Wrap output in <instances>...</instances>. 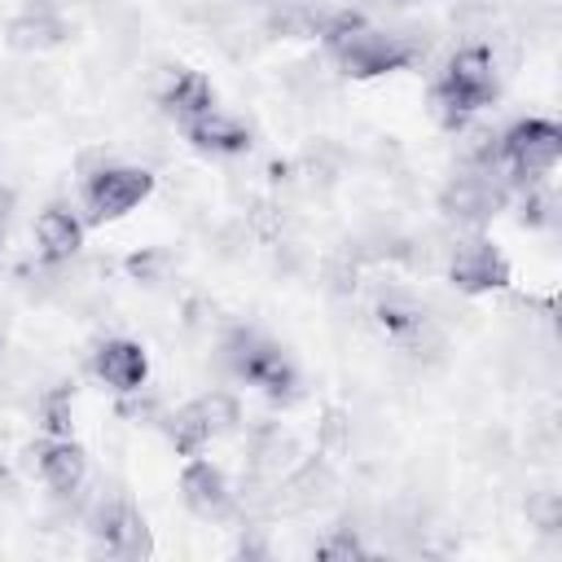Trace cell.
I'll list each match as a JSON object with an SVG mask.
<instances>
[{
  "label": "cell",
  "instance_id": "cell-1",
  "mask_svg": "<svg viewBox=\"0 0 562 562\" xmlns=\"http://www.w3.org/2000/svg\"><path fill=\"white\" fill-rule=\"evenodd\" d=\"M220 360H224L228 373H237L241 382H255V386H259L272 404H281V408L303 395V382H299L294 360H290L277 342H268L263 334H255V329H246V325H237V329L224 334Z\"/></svg>",
  "mask_w": 562,
  "mask_h": 562
},
{
  "label": "cell",
  "instance_id": "cell-2",
  "mask_svg": "<svg viewBox=\"0 0 562 562\" xmlns=\"http://www.w3.org/2000/svg\"><path fill=\"white\" fill-rule=\"evenodd\" d=\"M496 101V61H492V53L487 48H461L452 61H448V70H443V79L435 83V105H439V119L448 123V127H461L474 110H483V105H492Z\"/></svg>",
  "mask_w": 562,
  "mask_h": 562
},
{
  "label": "cell",
  "instance_id": "cell-3",
  "mask_svg": "<svg viewBox=\"0 0 562 562\" xmlns=\"http://www.w3.org/2000/svg\"><path fill=\"white\" fill-rule=\"evenodd\" d=\"M426 53V35L422 31H378V26H360L338 53H329L351 79H378L391 75L408 61H417Z\"/></svg>",
  "mask_w": 562,
  "mask_h": 562
},
{
  "label": "cell",
  "instance_id": "cell-4",
  "mask_svg": "<svg viewBox=\"0 0 562 562\" xmlns=\"http://www.w3.org/2000/svg\"><path fill=\"white\" fill-rule=\"evenodd\" d=\"M496 149H501V162L505 171L514 176V184H540L558 158H562V127L549 123V119H522L514 123L509 132L496 136Z\"/></svg>",
  "mask_w": 562,
  "mask_h": 562
},
{
  "label": "cell",
  "instance_id": "cell-5",
  "mask_svg": "<svg viewBox=\"0 0 562 562\" xmlns=\"http://www.w3.org/2000/svg\"><path fill=\"white\" fill-rule=\"evenodd\" d=\"M154 193V176L145 167H127V162H101L97 171H88L83 180V206L92 224L105 220H123L127 211H136L145 198Z\"/></svg>",
  "mask_w": 562,
  "mask_h": 562
},
{
  "label": "cell",
  "instance_id": "cell-6",
  "mask_svg": "<svg viewBox=\"0 0 562 562\" xmlns=\"http://www.w3.org/2000/svg\"><path fill=\"white\" fill-rule=\"evenodd\" d=\"M88 531L97 536V544L114 558H149V527L145 518L123 501V496H101L88 514Z\"/></svg>",
  "mask_w": 562,
  "mask_h": 562
},
{
  "label": "cell",
  "instance_id": "cell-7",
  "mask_svg": "<svg viewBox=\"0 0 562 562\" xmlns=\"http://www.w3.org/2000/svg\"><path fill=\"white\" fill-rule=\"evenodd\" d=\"M496 167H474L465 176H457L443 193H439V211L457 224H483L505 206V184L492 180Z\"/></svg>",
  "mask_w": 562,
  "mask_h": 562
},
{
  "label": "cell",
  "instance_id": "cell-8",
  "mask_svg": "<svg viewBox=\"0 0 562 562\" xmlns=\"http://www.w3.org/2000/svg\"><path fill=\"white\" fill-rule=\"evenodd\" d=\"M448 277L461 294H492L501 285H509V259L487 241V237H470L452 250L448 259Z\"/></svg>",
  "mask_w": 562,
  "mask_h": 562
},
{
  "label": "cell",
  "instance_id": "cell-9",
  "mask_svg": "<svg viewBox=\"0 0 562 562\" xmlns=\"http://www.w3.org/2000/svg\"><path fill=\"white\" fill-rule=\"evenodd\" d=\"M92 373H97L110 391H119V395L145 391L149 356H145V347L132 342V338H105V342L97 347V356H92Z\"/></svg>",
  "mask_w": 562,
  "mask_h": 562
},
{
  "label": "cell",
  "instance_id": "cell-10",
  "mask_svg": "<svg viewBox=\"0 0 562 562\" xmlns=\"http://www.w3.org/2000/svg\"><path fill=\"white\" fill-rule=\"evenodd\" d=\"M180 496H184V505L198 514V518H206V522H220V518H228L233 514V487H228V479H224V470L220 465H211V461H189L184 465V474H180Z\"/></svg>",
  "mask_w": 562,
  "mask_h": 562
},
{
  "label": "cell",
  "instance_id": "cell-11",
  "mask_svg": "<svg viewBox=\"0 0 562 562\" xmlns=\"http://www.w3.org/2000/svg\"><path fill=\"white\" fill-rule=\"evenodd\" d=\"M35 246H40V259L44 263H66L79 255L83 246V220L70 211V206H44L35 215Z\"/></svg>",
  "mask_w": 562,
  "mask_h": 562
},
{
  "label": "cell",
  "instance_id": "cell-12",
  "mask_svg": "<svg viewBox=\"0 0 562 562\" xmlns=\"http://www.w3.org/2000/svg\"><path fill=\"white\" fill-rule=\"evenodd\" d=\"M184 140L202 154H246L250 149V127L233 114H220V110H206L198 119L184 123Z\"/></svg>",
  "mask_w": 562,
  "mask_h": 562
},
{
  "label": "cell",
  "instance_id": "cell-13",
  "mask_svg": "<svg viewBox=\"0 0 562 562\" xmlns=\"http://www.w3.org/2000/svg\"><path fill=\"white\" fill-rule=\"evenodd\" d=\"M83 474H88V457L70 435H57V439H48L40 448V479L57 496H75L83 487Z\"/></svg>",
  "mask_w": 562,
  "mask_h": 562
},
{
  "label": "cell",
  "instance_id": "cell-14",
  "mask_svg": "<svg viewBox=\"0 0 562 562\" xmlns=\"http://www.w3.org/2000/svg\"><path fill=\"white\" fill-rule=\"evenodd\" d=\"M162 110L167 114H176L180 123H189V119H198V114H206V110H215V92H211V83L198 75V70H167V83H162Z\"/></svg>",
  "mask_w": 562,
  "mask_h": 562
},
{
  "label": "cell",
  "instance_id": "cell-15",
  "mask_svg": "<svg viewBox=\"0 0 562 562\" xmlns=\"http://www.w3.org/2000/svg\"><path fill=\"white\" fill-rule=\"evenodd\" d=\"M61 40H66V26L48 9H31V13L9 22V48H18V53H44Z\"/></svg>",
  "mask_w": 562,
  "mask_h": 562
},
{
  "label": "cell",
  "instance_id": "cell-16",
  "mask_svg": "<svg viewBox=\"0 0 562 562\" xmlns=\"http://www.w3.org/2000/svg\"><path fill=\"white\" fill-rule=\"evenodd\" d=\"M162 426H167V439H171V448H176L180 457H198V452L211 443V430H206V422L198 417V408H193V404H184V408L167 413V417H162Z\"/></svg>",
  "mask_w": 562,
  "mask_h": 562
},
{
  "label": "cell",
  "instance_id": "cell-17",
  "mask_svg": "<svg viewBox=\"0 0 562 562\" xmlns=\"http://www.w3.org/2000/svg\"><path fill=\"white\" fill-rule=\"evenodd\" d=\"M329 13L312 9V4H281L272 18H268V31L272 35H294V40H307V35H321Z\"/></svg>",
  "mask_w": 562,
  "mask_h": 562
},
{
  "label": "cell",
  "instance_id": "cell-18",
  "mask_svg": "<svg viewBox=\"0 0 562 562\" xmlns=\"http://www.w3.org/2000/svg\"><path fill=\"white\" fill-rule=\"evenodd\" d=\"M378 321L391 329V334H413L422 321H426V312L417 307V299H408V294H400V290H391V294H382L378 299Z\"/></svg>",
  "mask_w": 562,
  "mask_h": 562
},
{
  "label": "cell",
  "instance_id": "cell-19",
  "mask_svg": "<svg viewBox=\"0 0 562 562\" xmlns=\"http://www.w3.org/2000/svg\"><path fill=\"white\" fill-rule=\"evenodd\" d=\"M193 408H198V417L206 422L211 439H215V435H228V430L241 422V408H237V400H233L228 391H206L202 400H193Z\"/></svg>",
  "mask_w": 562,
  "mask_h": 562
},
{
  "label": "cell",
  "instance_id": "cell-20",
  "mask_svg": "<svg viewBox=\"0 0 562 562\" xmlns=\"http://www.w3.org/2000/svg\"><path fill=\"white\" fill-rule=\"evenodd\" d=\"M329 487H334V474H329V465H325V461H303V465L290 474L294 505H312V501H321Z\"/></svg>",
  "mask_w": 562,
  "mask_h": 562
},
{
  "label": "cell",
  "instance_id": "cell-21",
  "mask_svg": "<svg viewBox=\"0 0 562 562\" xmlns=\"http://www.w3.org/2000/svg\"><path fill=\"white\" fill-rule=\"evenodd\" d=\"M40 413V426L57 439V435H70V386H48L35 404Z\"/></svg>",
  "mask_w": 562,
  "mask_h": 562
},
{
  "label": "cell",
  "instance_id": "cell-22",
  "mask_svg": "<svg viewBox=\"0 0 562 562\" xmlns=\"http://www.w3.org/2000/svg\"><path fill=\"white\" fill-rule=\"evenodd\" d=\"M369 549H364V540L351 531V527H334L321 544H316V558L321 562H351V558H364Z\"/></svg>",
  "mask_w": 562,
  "mask_h": 562
},
{
  "label": "cell",
  "instance_id": "cell-23",
  "mask_svg": "<svg viewBox=\"0 0 562 562\" xmlns=\"http://www.w3.org/2000/svg\"><path fill=\"white\" fill-rule=\"evenodd\" d=\"M162 268H167V255L162 250H145V255H132L127 259V272L136 281H162Z\"/></svg>",
  "mask_w": 562,
  "mask_h": 562
},
{
  "label": "cell",
  "instance_id": "cell-24",
  "mask_svg": "<svg viewBox=\"0 0 562 562\" xmlns=\"http://www.w3.org/2000/svg\"><path fill=\"white\" fill-rule=\"evenodd\" d=\"M527 514H531L544 531H553V527L562 522V501H558V492H540V501H536V505H527Z\"/></svg>",
  "mask_w": 562,
  "mask_h": 562
},
{
  "label": "cell",
  "instance_id": "cell-25",
  "mask_svg": "<svg viewBox=\"0 0 562 562\" xmlns=\"http://www.w3.org/2000/svg\"><path fill=\"white\" fill-rule=\"evenodd\" d=\"M9 215H13V189H4V184H0V228L9 224Z\"/></svg>",
  "mask_w": 562,
  "mask_h": 562
},
{
  "label": "cell",
  "instance_id": "cell-26",
  "mask_svg": "<svg viewBox=\"0 0 562 562\" xmlns=\"http://www.w3.org/2000/svg\"><path fill=\"white\" fill-rule=\"evenodd\" d=\"M400 4H422V0H400Z\"/></svg>",
  "mask_w": 562,
  "mask_h": 562
},
{
  "label": "cell",
  "instance_id": "cell-27",
  "mask_svg": "<svg viewBox=\"0 0 562 562\" xmlns=\"http://www.w3.org/2000/svg\"><path fill=\"white\" fill-rule=\"evenodd\" d=\"M0 246H4V228H0Z\"/></svg>",
  "mask_w": 562,
  "mask_h": 562
},
{
  "label": "cell",
  "instance_id": "cell-28",
  "mask_svg": "<svg viewBox=\"0 0 562 562\" xmlns=\"http://www.w3.org/2000/svg\"><path fill=\"white\" fill-rule=\"evenodd\" d=\"M0 356H4V338H0Z\"/></svg>",
  "mask_w": 562,
  "mask_h": 562
}]
</instances>
